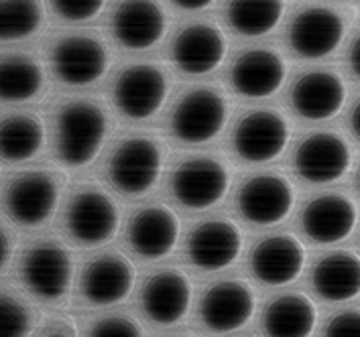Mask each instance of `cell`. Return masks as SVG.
Segmentation results:
<instances>
[{
    "instance_id": "1",
    "label": "cell",
    "mask_w": 360,
    "mask_h": 337,
    "mask_svg": "<svg viewBox=\"0 0 360 337\" xmlns=\"http://www.w3.org/2000/svg\"><path fill=\"white\" fill-rule=\"evenodd\" d=\"M15 281L43 307H59L70 299L76 263L68 244L53 234H41L22 244L15 256Z\"/></svg>"
},
{
    "instance_id": "2",
    "label": "cell",
    "mask_w": 360,
    "mask_h": 337,
    "mask_svg": "<svg viewBox=\"0 0 360 337\" xmlns=\"http://www.w3.org/2000/svg\"><path fill=\"white\" fill-rule=\"evenodd\" d=\"M108 114L84 95H72L57 102L51 112V147L56 159L68 168L90 165L108 134Z\"/></svg>"
},
{
    "instance_id": "3",
    "label": "cell",
    "mask_w": 360,
    "mask_h": 337,
    "mask_svg": "<svg viewBox=\"0 0 360 337\" xmlns=\"http://www.w3.org/2000/svg\"><path fill=\"white\" fill-rule=\"evenodd\" d=\"M63 175L51 168H27L0 185V209L20 230H37L57 211Z\"/></svg>"
},
{
    "instance_id": "4",
    "label": "cell",
    "mask_w": 360,
    "mask_h": 337,
    "mask_svg": "<svg viewBox=\"0 0 360 337\" xmlns=\"http://www.w3.org/2000/svg\"><path fill=\"white\" fill-rule=\"evenodd\" d=\"M49 70L68 88H86L100 81L110 65V51L94 31L72 29L51 35L45 45Z\"/></svg>"
},
{
    "instance_id": "5",
    "label": "cell",
    "mask_w": 360,
    "mask_h": 337,
    "mask_svg": "<svg viewBox=\"0 0 360 337\" xmlns=\"http://www.w3.org/2000/svg\"><path fill=\"white\" fill-rule=\"evenodd\" d=\"M120 227L114 199L94 185L72 189L61 206V230L77 248H96L110 242Z\"/></svg>"
},
{
    "instance_id": "6",
    "label": "cell",
    "mask_w": 360,
    "mask_h": 337,
    "mask_svg": "<svg viewBox=\"0 0 360 337\" xmlns=\"http://www.w3.org/2000/svg\"><path fill=\"white\" fill-rule=\"evenodd\" d=\"M136 281L133 263L120 252H98L79 266L76 299L84 307L104 309L127 299Z\"/></svg>"
},
{
    "instance_id": "7",
    "label": "cell",
    "mask_w": 360,
    "mask_h": 337,
    "mask_svg": "<svg viewBox=\"0 0 360 337\" xmlns=\"http://www.w3.org/2000/svg\"><path fill=\"white\" fill-rule=\"evenodd\" d=\"M163 149L147 136H131L118 143L106 163L112 187L124 195H143L151 191L161 175Z\"/></svg>"
},
{
    "instance_id": "8",
    "label": "cell",
    "mask_w": 360,
    "mask_h": 337,
    "mask_svg": "<svg viewBox=\"0 0 360 337\" xmlns=\"http://www.w3.org/2000/svg\"><path fill=\"white\" fill-rule=\"evenodd\" d=\"M169 94L165 72L153 63H133L120 70L112 81L116 110L131 120H147L157 114Z\"/></svg>"
},
{
    "instance_id": "9",
    "label": "cell",
    "mask_w": 360,
    "mask_h": 337,
    "mask_svg": "<svg viewBox=\"0 0 360 337\" xmlns=\"http://www.w3.org/2000/svg\"><path fill=\"white\" fill-rule=\"evenodd\" d=\"M226 120V98L212 88H195L175 104L171 131L186 145H204L222 132Z\"/></svg>"
},
{
    "instance_id": "10",
    "label": "cell",
    "mask_w": 360,
    "mask_h": 337,
    "mask_svg": "<svg viewBox=\"0 0 360 337\" xmlns=\"http://www.w3.org/2000/svg\"><path fill=\"white\" fill-rule=\"evenodd\" d=\"M346 35V19L332 6H305L287 27V43L302 59H323L332 55Z\"/></svg>"
},
{
    "instance_id": "11",
    "label": "cell",
    "mask_w": 360,
    "mask_h": 337,
    "mask_svg": "<svg viewBox=\"0 0 360 337\" xmlns=\"http://www.w3.org/2000/svg\"><path fill=\"white\" fill-rule=\"evenodd\" d=\"M108 27L114 41L131 51L155 47L167 31V17L157 0H118Z\"/></svg>"
},
{
    "instance_id": "12",
    "label": "cell",
    "mask_w": 360,
    "mask_h": 337,
    "mask_svg": "<svg viewBox=\"0 0 360 337\" xmlns=\"http://www.w3.org/2000/svg\"><path fill=\"white\" fill-rule=\"evenodd\" d=\"M257 297L250 284L224 279L208 286L200 300V319L214 333H230L245 327L255 315Z\"/></svg>"
},
{
    "instance_id": "13",
    "label": "cell",
    "mask_w": 360,
    "mask_h": 337,
    "mask_svg": "<svg viewBox=\"0 0 360 337\" xmlns=\"http://www.w3.org/2000/svg\"><path fill=\"white\" fill-rule=\"evenodd\" d=\"M230 187L228 168L210 157H195L173 171L171 191L188 209H208L216 206Z\"/></svg>"
},
{
    "instance_id": "14",
    "label": "cell",
    "mask_w": 360,
    "mask_h": 337,
    "mask_svg": "<svg viewBox=\"0 0 360 337\" xmlns=\"http://www.w3.org/2000/svg\"><path fill=\"white\" fill-rule=\"evenodd\" d=\"M352 163L348 143L336 132H314L295 150V171L307 183H334L342 179Z\"/></svg>"
},
{
    "instance_id": "15",
    "label": "cell",
    "mask_w": 360,
    "mask_h": 337,
    "mask_svg": "<svg viewBox=\"0 0 360 337\" xmlns=\"http://www.w3.org/2000/svg\"><path fill=\"white\" fill-rule=\"evenodd\" d=\"M289 143V124L275 110H252L232 136L236 154L247 163H269L283 154Z\"/></svg>"
},
{
    "instance_id": "16",
    "label": "cell",
    "mask_w": 360,
    "mask_h": 337,
    "mask_svg": "<svg viewBox=\"0 0 360 337\" xmlns=\"http://www.w3.org/2000/svg\"><path fill=\"white\" fill-rule=\"evenodd\" d=\"M169 55L184 74H212L226 57V39L216 25L191 22L173 37Z\"/></svg>"
},
{
    "instance_id": "17",
    "label": "cell",
    "mask_w": 360,
    "mask_h": 337,
    "mask_svg": "<svg viewBox=\"0 0 360 337\" xmlns=\"http://www.w3.org/2000/svg\"><path fill=\"white\" fill-rule=\"evenodd\" d=\"M238 211L255 225H275L283 222L293 209L295 193L291 183L279 175L250 177L238 191Z\"/></svg>"
},
{
    "instance_id": "18",
    "label": "cell",
    "mask_w": 360,
    "mask_h": 337,
    "mask_svg": "<svg viewBox=\"0 0 360 337\" xmlns=\"http://www.w3.org/2000/svg\"><path fill=\"white\" fill-rule=\"evenodd\" d=\"M191 305V282L177 268L153 272L143 284L141 307L149 321L161 327L179 323L188 315Z\"/></svg>"
},
{
    "instance_id": "19",
    "label": "cell",
    "mask_w": 360,
    "mask_h": 337,
    "mask_svg": "<svg viewBox=\"0 0 360 337\" xmlns=\"http://www.w3.org/2000/svg\"><path fill=\"white\" fill-rule=\"evenodd\" d=\"M287 77V65L281 53L266 47L243 51L230 67V84L245 98H269L277 94Z\"/></svg>"
},
{
    "instance_id": "20",
    "label": "cell",
    "mask_w": 360,
    "mask_h": 337,
    "mask_svg": "<svg viewBox=\"0 0 360 337\" xmlns=\"http://www.w3.org/2000/svg\"><path fill=\"white\" fill-rule=\"evenodd\" d=\"M243 252V234L228 220H208L188 236V256L193 266L216 272L236 263Z\"/></svg>"
},
{
    "instance_id": "21",
    "label": "cell",
    "mask_w": 360,
    "mask_h": 337,
    "mask_svg": "<svg viewBox=\"0 0 360 337\" xmlns=\"http://www.w3.org/2000/svg\"><path fill=\"white\" fill-rule=\"evenodd\" d=\"M359 220L356 206L340 193H323L314 197L302 213L305 236L316 244H338L346 240Z\"/></svg>"
},
{
    "instance_id": "22",
    "label": "cell",
    "mask_w": 360,
    "mask_h": 337,
    "mask_svg": "<svg viewBox=\"0 0 360 337\" xmlns=\"http://www.w3.org/2000/svg\"><path fill=\"white\" fill-rule=\"evenodd\" d=\"M305 266V248L289 234L269 236L257 244L250 254V270L269 286H283L293 282Z\"/></svg>"
},
{
    "instance_id": "23",
    "label": "cell",
    "mask_w": 360,
    "mask_h": 337,
    "mask_svg": "<svg viewBox=\"0 0 360 337\" xmlns=\"http://www.w3.org/2000/svg\"><path fill=\"white\" fill-rule=\"evenodd\" d=\"M346 102V84L330 70H311L300 75L291 88V106L305 120H328Z\"/></svg>"
},
{
    "instance_id": "24",
    "label": "cell",
    "mask_w": 360,
    "mask_h": 337,
    "mask_svg": "<svg viewBox=\"0 0 360 337\" xmlns=\"http://www.w3.org/2000/svg\"><path fill=\"white\" fill-rule=\"evenodd\" d=\"M127 238L141 258L161 260L169 256L177 244L179 220L167 207H143L131 218Z\"/></svg>"
},
{
    "instance_id": "25",
    "label": "cell",
    "mask_w": 360,
    "mask_h": 337,
    "mask_svg": "<svg viewBox=\"0 0 360 337\" xmlns=\"http://www.w3.org/2000/svg\"><path fill=\"white\" fill-rule=\"evenodd\" d=\"M45 90V70L27 49H0V104L31 102Z\"/></svg>"
},
{
    "instance_id": "26",
    "label": "cell",
    "mask_w": 360,
    "mask_h": 337,
    "mask_svg": "<svg viewBox=\"0 0 360 337\" xmlns=\"http://www.w3.org/2000/svg\"><path fill=\"white\" fill-rule=\"evenodd\" d=\"M45 145V126L33 110L0 112V163L20 165L35 159Z\"/></svg>"
},
{
    "instance_id": "27",
    "label": "cell",
    "mask_w": 360,
    "mask_h": 337,
    "mask_svg": "<svg viewBox=\"0 0 360 337\" xmlns=\"http://www.w3.org/2000/svg\"><path fill=\"white\" fill-rule=\"evenodd\" d=\"M318 323L314 300L302 293H285L266 305L263 329L266 337H309Z\"/></svg>"
},
{
    "instance_id": "28",
    "label": "cell",
    "mask_w": 360,
    "mask_h": 337,
    "mask_svg": "<svg viewBox=\"0 0 360 337\" xmlns=\"http://www.w3.org/2000/svg\"><path fill=\"white\" fill-rule=\"evenodd\" d=\"M311 284L322 299L344 303L360 295V258L352 252H332L314 266Z\"/></svg>"
},
{
    "instance_id": "29",
    "label": "cell",
    "mask_w": 360,
    "mask_h": 337,
    "mask_svg": "<svg viewBox=\"0 0 360 337\" xmlns=\"http://www.w3.org/2000/svg\"><path fill=\"white\" fill-rule=\"evenodd\" d=\"M285 13V0H228V27L243 37H263L271 33Z\"/></svg>"
},
{
    "instance_id": "30",
    "label": "cell",
    "mask_w": 360,
    "mask_h": 337,
    "mask_svg": "<svg viewBox=\"0 0 360 337\" xmlns=\"http://www.w3.org/2000/svg\"><path fill=\"white\" fill-rule=\"evenodd\" d=\"M41 325V313L33 299L0 281V337H33Z\"/></svg>"
},
{
    "instance_id": "31",
    "label": "cell",
    "mask_w": 360,
    "mask_h": 337,
    "mask_svg": "<svg viewBox=\"0 0 360 337\" xmlns=\"http://www.w3.org/2000/svg\"><path fill=\"white\" fill-rule=\"evenodd\" d=\"M43 25V0H0V43H19L35 37Z\"/></svg>"
},
{
    "instance_id": "32",
    "label": "cell",
    "mask_w": 360,
    "mask_h": 337,
    "mask_svg": "<svg viewBox=\"0 0 360 337\" xmlns=\"http://www.w3.org/2000/svg\"><path fill=\"white\" fill-rule=\"evenodd\" d=\"M82 337H145L139 321L124 313H106L88 319Z\"/></svg>"
},
{
    "instance_id": "33",
    "label": "cell",
    "mask_w": 360,
    "mask_h": 337,
    "mask_svg": "<svg viewBox=\"0 0 360 337\" xmlns=\"http://www.w3.org/2000/svg\"><path fill=\"white\" fill-rule=\"evenodd\" d=\"M47 6L63 22H86L104 11L106 0H47Z\"/></svg>"
},
{
    "instance_id": "34",
    "label": "cell",
    "mask_w": 360,
    "mask_h": 337,
    "mask_svg": "<svg viewBox=\"0 0 360 337\" xmlns=\"http://www.w3.org/2000/svg\"><path fill=\"white\" fill-rule=\"evenodd\" d=\"M323 337H360V309H348L328 321Z\"/></svg>"
},
{
    "instance_id": "35",
    "label": "cell",
    "mask_w": 360,
    "mask_h": 337,
    "mask_svg": "<svg viewBox=\"0 0 360 337\" xmlns=\"http://www.w3.org/2000/svg\"><path fill=\"white\" fill-rule=\"evenodd\" d=\"M15 252H17V236L11 225L0 220V275L15 260Z\"/></svg>"
},
{
    "instance_id": "36",
    "label": "cell",
    "mask_w": 360,
    "mask_h": 337,
    "mask_svg": "<svg viewBox=\"0 0 360 337\" xmlns=\"http://www.w3.org/2000/svg\"><path fill=\"white\" fill-rule=\"evenodd\" d=\"M33 337H77V331L70 319L51 317L39 325Z\"/></svg>"
},
{
    "instance_id": "37",
    "label": "cell",
    "mask_w": 360,
    "mask_h": 337,
    "mask_svg": "<svg viewBox=\"0 0 360 337\" xmlns=\"http://www.w3.org/2000/svg\"><path fill=\"white\" fill-rule=\"evenodd\" d=\"M348 65H350L352 74L360 79V33L350 43V49H348Z\"/></svg>"
},
{
    "instance_id": "38",
    "label": "cell",
    "mask_w": 360,
    "mask_h": 337,
    "mask_svg": "<svg viewBox=\"0 0 360 337\" xmlns=\"http://www.w3.org/2000/svg\"><path fill=\"white\" fill-rule=\"evenodd\" d=\"M171 2L184 11H204V8L212 6L216 0H171Z\"/></svg>"
},
{
    "instance_id": "39",
    "label": "cell",
    "mask_w": 360,
    "mask_h": 337,
    "mask_svg": "<svg viewBox=\"0 0 360 337\" xmlns=\"http://www.w3.org/2000/svg\"><path fill=\"white\" fill-rule=\"evenodd\" d=\"M350 128H352V132L356 134V138L360 140V100L354 104L352 114H350Z\"/></svg>"
},
{
    "instance_id": "40",
    "label": "cell",
    "mask_w": 360,
    "mask_h": 337,
    "mask_svg": "<svg viewBox=\"0 0 360 337\" xmlns=\"http://www.w3.org/2000/svg\"><path fill=\"white\" fill-rule=\"evenodd\" d=\"M359 189H360V171H359Z\"/></svg>"
},
{
    "instance_id": "41",
    "label": "cell",
    "mask_w": 360,
    "mask_h": 337,
    "mask_svg": "<svg viewBox=\"0 0 360 337\" xmlns=\"http://www.w3.org/2000/svg\"><path fill=\"white\" fill-rule=\"evenodd\" d=\"M177 337H186V336H177Z\"/></svg>"
}]
</instances>
